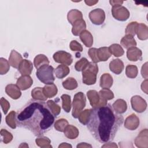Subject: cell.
Instances as JSON below:
<instances>
[{
	"mask_svg": "<svg viewBox=\"0 0 148 148\" xmlns=\"http://www.w3.org/2000/svg\"><path fill=\"white\" fill-rule=\"evenodd\" d=\"M147 83L148 82L147 79H145L144 81H143L141 84V89L146 94L148 93L147 92Z\"/></svg>",
	"mask_w": 148,
	"mask_h": 148,
	"instance_id": "obj_50",
	"label": "cell"
},
{
	"mask_svg": "<svg viewBox=\"0 0 148 148\" xmlns=\"http://www.w3.org/2000/svg\"><path fill=\"white\" fill-rule=\"evenodd\" d=\"M89 62L86 58H82L80 60L77 61L75 65V68L77 71H83L88 64Z\"/></svg>",
	"mask_w": 148,
	"mask_h": 148,
	"instance_id": "obj_45",
	"label": "cell"
},
{
	"mask_svg": "<svg viewBox=\"0 0 148 148\" xmlns=\"http://www.w3.org/2000/svg\"><path fill=\"white\" fill-rule=\"evenodd\" d=\"M72 145L68 143H65V142H64V143H61L59 146H58V147L60 148V147H72Z\"/></svg>",
	"mask_w": 148,
	"mask_h": 148,
	"instance_id": "obj_55",
	"label": "cell"
},
{
	"mask_svg": "<svg viewBox=\"0 0 148 148\" xmlns=\"http://www.w3.org/2000/svg\"><path fill=\"white\" fill-rule=\"evenodd\" d=\"M124 1H109V3L112 6L121 5L123 3Z\"/></svg>",
	"mask_w": 148,
	"mask_h": 148,
	"instance_id": "obj_51",
	"label": "cell"
},
{
	"mask_svg": "<svg viewBox=\"0 0 148 148\" xmlns=\"http://www.w3.org/2000/svg\"><path fill=\"white\" fill-rule=\"evenodd\" d=\"M108 48L111 54L117 57L122 56L124 53V51L121 46L117 43L112 44Z\"/></svg>",
	"mask_w": 148,
	"mask_h": 148,
	"instance_id": "obj_33",
	"label": "cell"
},
{
	"mask_svg": "<svg viewBox=\"0 0 148 148\" xmlns=\"http://www.w3.org/2000/svg\"><path fill=\"white\" fill-rule=\"evenodd\" d=\"M55 62L61 64L70 65L73 62L72 55L65 51L60 50L56 52L53 56Z\"/></svg>",
	"mask_w": 148,
	"mask_h": 148,
	"instance_id": "obj_8",
	"label": "cell"
},
{
	"mask_svg": "<svg viewBox=\"0 0 148 148\" xmlns=\"http://www.w3.org/2000/svg\"><path fill=\"white\" fill-rule=\"evenodd\" d=\"M113 77L108 73H103L100 77L99 86L102 88H109L113 85Z\"/></svg>",
	"mask_w": 148,
	"mask_h": 148,
	"instance_id": "obj_24",
	"label": "cell"
},
{
	"mask_svg": "<svg viewBox=\"0 0 148 148\" xmlns=\"http://www.w3.org/2000/svg\"><path fill=\"white\" fill-rule=\"evenodd\" d=\"M0 103H1V106L2 108L3 113L5 114H6L8 113V112L10 108L9 102L5 98L2 97L0 99Z\"/></svg>",
	"mask_w": 148,
	"mask_h": 148,
	"instance_id": "obj_48",
	"label": "cell"
},
{
	"mask_svg": "<svg viewBox=\"0 0 148 148\" xmlns=\"http://www.w3.org/2000/svg\"><path fill=\"white\" fill-rule=\"evenodd\" d=\"M120 44L127 49L132 47H136V42L134 37L130 35H125L123 36L120 40Z\"/></svg>",
	"mask_w": 148,
	"mask_h": 148,
	"instance_id": "obj_23",
	"label": "cell"
},
{
	"mask_svg": "<svg viewBox=\"0 0 148 148\" xmlns=\"http://www.w3.org/2000/svg\"><path fill=\"white\" fill-rule=\"evenodd\" d=\"M16 113L15 111H11L6 117L5 121L7 125L12 129H15L17 127L16 122Z\"/></svg>",
	"mask_w": 148,
	"mask_h": 148,
	"instance_id": "obj_37",
	"label": "cell"
},
{
	"mask_svg": "<svg viewBox=\"0 0 148 148\" xmlns=\"http://www.w3.org/2000/svg\"><path fill=\"white\" fill-rule=\"evenodd\" d=\"M86 28V21L82 18L76 20L72 25V33L75 36H79Z\"/></svg>",
	"mask_w": 148,
	"mask_h": 148,
	"instance_id": "obj_20",
	"label": "cell"
},
{
	"mask_svg": "<svg viewBox=\"0 0 148 148\" xmlns=\"http://www.w3.org/2000/svg\"><path fill=\"white\" fill-rule=\"evenodd\" d=\"M97 55L99 61H106L111 57L112 54L108 47H101L97 49Z\"/></svg>",
	"mask_w": 148,
	"mask_h": 148,
	"instance_id": "obj_30",
	"label": "cell"
},
{
	"mask_svg": "<svg viewBox=\"0 0 148 148\" xmlns=\"http://www.w3.org/2000/svg\"><path fill=\"white\" fill-rule=\"evenodd\" d=\"M64 132L65 136L69 139H76L79 134V131L77 127L74 125L69 124L65 128Z\"/></svg>",
	"mask_w": 148,
	"mask_h": 148,
	"instance_id": "obj_25",
	"label": "cell"
},
{
	"mask_svg": "<svg viewBox=\"0 0 148 148\" xmlns=\"http://www.w3.org/2000/svg\"><path fill=\"white\" fill-rule=\"evenodd\" d=\"M87 96L89 99L90 103L92 108L99 106L100 102V97L98 92L94 90H91L87 92Z\"/></svg>",
	"mask_w": 148,
	"mask_h": 148,
	"instance_id": "obj_19",
	"label": "cell"
},
{
	"mask_svg": "<svg viewBox=\"0 0 148 148\" xmlns=\"http://www.w3.org/2000/svg\"><path fill=\"white\" fill-rule=\"evenodd\" d=\"M139 23L136 21H132L129 23L126 27L125 32L126 35H130L132 36H135L136 34L138 27Z\"/></svg>",
	"mask_w": 148,
	"mask_h": 148,
	"instance_id": "obj_39",
	"label": "cell"
},
{
	"mask_svg": "<svg viewBox=\"0 0 148 148\" xmlns=\"http://www.w3.org/2000/svg\"><path fill=\"white\" fill-rule=\"evenodd\" d=\"M33 84V80L29 75H21L18 78L16 84L21 90H26Z\"/></svg>",
	"mask_w": 148,
	"mask_h": 148,
	"instance_id": "obj_14",
	"label": "cell"
},
{
	"mask_svg": "<svg viewBox=\"0 0 148 148\" xmlns=\"http://www.w3.org/2000/svg\"><path fill=\"white\" fill-rule=\"evenodd\" d=\"M98 72V65L94 62H89L82 71V82L86 85H92L96 83L97 75Z\"/></svg>",
	"mask_w": 148,
	"mask_h": 148,
	"instance_id": "obj_3",
	"label": "cell"
},
{
	"mask_svg": "<svg viewBox=\"0 0 148 148\" xmlns=\"http://www.w3.org/2000/svg\"><path fill=\"white\" fill-rule=\"evenodd\" d=\"M142 52L136 47H132L127 49V57L131 61H137L142 59Z\"/></svg>",
	"mask_w": 148,
	"mask_h": 148,
	"instance_id": "obj_16",
	"label": "cell"
},
{
	"mask_svg": "<svg viewBox=\"0 0 148 148\" xmlns=\"http://www.w3.org/2000/svg\"><path fill=\"white\" fill-rule=\"evenodd\" d=\"M138 68L135 65H128L125 68V75L129 78H135L138 75Z\"/></svg>",
	"mask_w": 148,
	"mask_h": 148,
	"instance_id": "obj_40",
	"label": "cell"
},
{
	"mask_svg": "<svg viewBox=\"0 0 148 148\" xmlns=\"http://www.w3.org/2000/svg\"><path fill=\"white\" fill-rule=\"evenodd\" d=\"M76 147L77 148H79V147H90V148H91L92 146L90 144L86 143V142H81V143H79L76 146Z\"/></svg>",
	"mask_w": 148,
	"mask_h": 148,
	"instance_id": "obj_52",
	"label": "cell"
},
{
	"mask_svg": "<svg viewBox=\"0 0 148 148\" xmlns=\"http://www.w3.org/2000/svg\"><path fill=\"white\" fill-rule=\"evenodd\" d=\"M86 98L82 92H79L75 94L72 102V115L73 118L77 119L80 113L86 106Z\"/></svg>",
	"mask_w": 148,
	"mask_h": 148,
	"instance_id": "obj_5",
	"label": "cell"
},
{
	"mask_svg": "<svg viewBox=\"0 0 148 148\" xmlns=\"http://www.w3.org/2000/svg\"><path fill=\"white\" fill-rule=\"evenodd\" d=\"M54 69L49 64L44 65L37 69L36 75L38 79L43 83L49 84L53 83L55 77L53 75Z\"/></svg>",
	"mask_w": 148,
	"mask_h": 148,
	"instance_id": "obj_4",
	"label": "cell"
},
{
	"mask_svg": "<svg viewBox=\"0 0 148 148\" xmlns=\"http://www.w3.org/2000/svg\"><path fill=\"white\" fill-rule=\"evenodd\" d=\"M28 147V145L26 143H22L20 146H19V147Z\"/></svg>",
	"mask_w": 148,
	"mask_h": 148,
	"instance_id": "obj_56",
	"label": "cell"
},
{
	"mask_svg": "<svg viewBox=\"0 0 148 148\" xmlns=\"http://www.w3.org/2000/svg\"><path fill=\"white\" fill-rule=\"evenodd\" d=\"M123 120V117L116 113L110 104H107L91 109L87 127L97 140L106 143L113 140Z\"/></svg>",
	"mask_w": 148,
	"mask_h": 148,
	"instance_id": "obj_2",
	"label": "cell"
},
{
	"mask_svg": "<svg viewBox=\"0 0 148 148\" xmlns=\"http://www.w3.org/2000/svg\"><path fill=\"white\" fill-rule=\"evenodd\" d=\"M5 92L8 96L13 99H17L21 95L20 89L17 84H8L5 87Z\"/></svg>",
	"mask_w": 148,
	"mask_h": 148,
	"instance_id": "obj_15",
	"label": "cell"
},
{
	"mask_svg": "<svg viewBox=\"0 0 148 148\" xmlns=\"http://www.w3.org/2000/svg\"><path fill=\"white\" fill-rule=\"evenodd\" d=\"M31 96L34 99L45 101H46L47 97L45 95L43 92V88L42 87H35L31 91Z\"/></svg>",
	"mask_w": 148,
	"mask_h": 148,
	"instance_id": "obj_32",
	"label": "cell"
},
{
	"mask_svg": "<svg viewBox=\"0 0 148 148\" xmlns=\"http://www.w3.org/2000/svg\"><path fill=\"white\" fill-rule=\"evenodd\" d=\"M83 18L82 13L77 9H72L69 10L67 14V19L68 22L72 25L73 24L78 20Z\"/></svg>",
	"mask_w": 148,
	"mask_h": 148,
	"instance_id": "obj_28",
	"label": "cell"
},
{
	"mask_svg": "<svg viewBox=\"0 0 148 148\" xmlns=\"http://www.w3.org/2000/svg\"><path fill=\"white\" fill-rule=\"evenodd\" d=\"M23 60V57L20 53L14 50H12L11 51L9 57V62L13 68H18Z\"/></svg>",
	"mask_w": 148,
	"mask_h": 148,
	"instance_id": "obj_18",
	"label": "cell"
},
{
	"mask_svg": "<svg viewBox=\"0 0 148 148\" xmlns=\"http://www.w3.org/2000/svg\"><path fill=\"white\" fill-rule=\"evenodd\" d=\"M70 49L73 51H83V47L80 43L75 40H73L69 44Z\"/></svg>",
	"mask_w": 148,
	"mask_h": 148,
	"instance_id": "obj_46",
	"label": "cell"
},
{
	"mask_svg": "<svg viewBox=\"0 0 148 148\" xmlns=\"http://www.w3.org/2000/svg\"><path fill=\"white\" fill-rule=\"evenodd\" d=\"M36 145L42 148H51L52 146L51 145L50 139L46 136H41L35 139Z\"/></svg>",
	"mask_w": 148,
	"mask_h": 148,
	"instance_id": "obj_36",
	"label": "cell"
},
{
	"mask_svg": "<svg viewBox=\"0 0 148 148\" xmlns=\"http://www.w3.org/2000/svg\"><path fill=\"white\" fill-rule=\"evenodd\" d=\"M46 103H47L50 112L54 115V117H57L60 113L61 108L54 101L48 100Z\"/></svg>",
	"mask_w": 148,
	"mask_h": 148,
	"instance_id": "obj_38",
	"label": "cell"
},
{
	"mask_svg": "<svg viewBox=\"0 0 148 148\" xmlns=\"http://www.w3.org/2000/svg\"><path fill=\"white\" fill-rule=\"evenodd\" d=\"M112 14L115 19L121 21H126L130 16L128 10L122 5L112 6Z\"/></svg>",
	"mask_w": 148,
	"mask_h": 148,
	"instance_id": "obj_6",
	"label": "cell"
},
{
	"mask_svg": "<svg viewBox=\"0 0 148 148\" xmlns=\"http://www.w3.org/2000/svg\"><path fill=\"white\" fill-rule=\"evenodd\" d=\"M88 17L92 24L99 25L102 24L105 20V13L103 9L97 8L91 10Z\"/></svg>",
	"mask_w": 148,
	"mask_h": 148,
	"instance_id": "obj_7",
	"label": "cell"
},
{
	"mask_svg": "<svg viewBox=\"0 0 148 148\" xmlns=\"http://www.w3.org/2000/svg\"><path fill=\"white\" fill-rule=\"evenodd\" d=\"M90 112H91V109H85L84 110H82L80 113L77 118L80 123H82L83 125H87L89 120Z\"/></svg>",
	"mask_w": 148,
	"mask_h": 148,
	"instance_id": "obj_41",
	"label": "cell"
},
{
	"mask_svg": "<svg viewBox=\"0 0 148 148\" xmlns=\"http://www.w3.org/2000/svg\"><path fill=\"white\" fill-rule=\"evenodd\" d=\"M43 92L47 98H53L58 92L57 86L54 83L45 85L43 87Z\"/></svg>",
	"mask_w": 148,
	"mask_h": 148,
	"instance_id": "obj_27",
	"label": "cell"
},
{
	"mask_svg": "<svg viewBox=\"0 0 148 148\" xmlns=\"http://www.w3.org/2000/svg\"><path fill=\"white\" fill-rule=\"evenodd\" d=\"M68 125V121L65 119H60L57 120L54 124L55 129L60 132H64L66 126Z\"/></svg>",
	"mask_w": 148,
	"mask_h": 148,
	"instance_id": "obj_42",
	"label": "cell"
},
{
	"mask_svg": "<svg viewBox=\"0 0 148 148\" xmlns=\"http://www.w3.org/2000/svg\"><path fill=\"white\" fill-rule=\"evenodd\" d=\"M141 75L145 79H147V62H145L141 68Z\"/></svg>",
	"mask_w": 148,
	"mask_h": 148,
	"instance_id": "obj_49",
	"label": "cell"
},
{
	"mask_svg": "<svg viewBox=\"0 0 148 148\" xmlns=\"http://www.w3.org/2000/svg\"><path fill=\"white\" fill-rule=\"evenodd\" d=\"M54 72L56 77L58 79H62L69 73L70 69L68 65L65 64H61L59 65L54 70Z\"/></svg>",
	"mask_w": 148,
	"mask_h": 148,
	"instance_id": "obj_26",
	"label": "cell"
},
{
	"mask_svg": "<svg viewBox=\"0 0 148 148\" xmlns=\"http://www.w3.org/2000/svg\"><path fill=\"white\" fill-rule=\"evenodd\" d=\"M49 64V60L48 58L44 54H40L37 55L34 60V65L37 69L40 66Z\"/></svg>",
	"mask_w": 148,
	"mask_h": 148,
	"instance_id": "obj_31",
	"label": "cell"
},
{
	"mask_svg": "<svg viewBox=\"0 0 148 148\" xmlns=\"http://www.w3.org/2000/svg\"><path fill=\"white\" fill-rule=\"evenodd\" d=\"M1 135L2 136V142L5 144H8L10 143L13 139V135L11 132H9L5 129H1L0 132Z\"/></svg>",
	"mask_w": 148,
	"mask_h": 148,
	"instance_id": "obj_44",
	"label": "cell"
},
{
	"mask_svg": "<svg viewBox=\"0 0 148 148\" xmlns=\"http://www.w3.org/2000/svg\"><path fill=\"white\" fill-rule=\"evenodd\" d=\"M102 147H117V145L115 143H106L103 146H101Z\"/></svg>",
	"mask_w": 148,
	"mask_h": 148,
	"instance_id": "obj_53",
	"label": "cell"
},
{
	"mask_svg": "<svg viewBox=\"0 0 148 148\" xmlns=\"http://www.w3.org/2000/svg\"><path fill=\"white\" fill-rule=\"evenodd\" d=\"M139 119L134 113L129 115L125 120L124 127L129 130H135L139 125Z\"/></svg>",
	"mask_w": 148,
	"mask_h": 148,
	"instance_id": "obj_11",
	"label": "cell"
},
{
	"mask_svg": "<svg viewBox=\"0 0 148 148\" xmlns=\"http://www.w3.org/2000/svg\"><path fill=\"white\" fill-rule=\"evenodd\" d=\"M112 107L116 113L122 114L127 110V104L124 99H118L112 104Z\"/></svg>",
	"mask_w": 148,
	"mask_h": 148,
	"instance_id": "obj_21",
	"label": "cell"
},
{
	"mask_svg": "<svg viewBox=\"0 0 148 148\" xmlns=\"http://www.w3.org/2000/svg\"><path fill=\"white\" fill-rule=\"evenodd\" d=\"M131 103L132 109L138 113H142L147 108L146 101L139 95L133 96L131 99Z\"/></svg>",
	"mask_w": 148,
	"mask_h": 148,
	"instance_id": "obj_9",
	"label": "cell"
},
{
	"mask_svg": "<svg viewBox=\"0 0 148 148\" xmlns=\"http://www.w3.org/2000/svg\"><path fill=\"white\" fill-rule=\"evenodd\" d=\"M54 116L46 103L42 101L29 100L16 115L17 126L30 131L40 136L53 128Z\"/></svg>",
	"mask_w": 148,
	"mask_h": 148,
	"instance_id": "obj_1",
	"label": "cell"
},
{
	"mask_svg": "<svg viewBox=\"0 0 148 148\" xmlns=\"http://www.w3.org/2000/svg\"><path fill=\"white\" fill-rule=\"evenodd\" d=\"M80 39L87 47H90L93 45V36L87 30H84L80 35Z\"/></svg>",
	"mask_w": 148,
	"mask_h": 148,
	"instance_id": "obj_22",
	"label": "cell"
},
{
	"mask_svg": "<svg viewBox=\"0 0 148 148\" xmlns=\"http://www.w3.org/2000/svg\"><path fill=\"white\" fill-rule=\"evenodd\" d=\"M139 39L142 40H147L148 38V28L147 26L143 23H139L136 32Z\"/></svg>",
	"mask_w": 148,
	"mask_h": 148,
	"instance_id": "obj_29",
	"label": "cell"
},
{
	"mask_svg": "<svg viewBox=\"0 0 148 148\" xmlns=\"http://www.w3.org/2000/svg\"><path fill=\"white\" fill-rule=\"evenodd\" d=\"M10 65L6 59L3 57L0 58V74L3 75L7 73L10 69Z\"/></svg>",
	"mask_w": 148,
	"mask_h": 148,
	"instance_id": "obj_43",
	"label": "cell"
},
{
	"mask_svg": "<svg viewBox=\"0 0 148 148\" xmlns=\"http://www.w3.org/2000/svg\"><path fill=\"white\" fill-rule=\"evenodd\" d=\"M98 94L100 97V102L98 107L106 105L107 101L114 98L113 92L109 88H102L99 91Z\"/></svg>",
	"mask_w": 148,
	"mask_h": 148,
	"instance_id": "obj_12",
	"label": "cell"
},
{
	"mask_svg": "<svg viewBox=\"0 0 148 148\" xmlns=\"http://www.w3.org/2000/svg\"><path fill=\"white\" fill-rule=\"evenodd\" d=\"M77 82L76 80L72 77L67 78L62 82V86L64 88L68 90H72L77 87Z\"/></svg>",
	"mask_w": 148,
	"mask_h": 148,
	"instance_id": "obj_34",
	"label": "cell"
},
{
	"mask_svg": "<svg viewBox=\"0 0 148 148\" xmlns=\"http://www.w3.org/2000/svg\"><path fill=\"white\" fill-rule=\"evenodd\" d=\"M98 0L97 1H94V0H92V1H90V0H86V1H84V2L86 3V4L87 5H88V6H93V5H95L96 3H98Z\"/></svg>",
	"mask_w": 148,
	"mask_h": 148,
	"instance_id": "obj_54",
	"label": "cell"
},
{
	"mask_svg": "<svg viewBox=\"0 0 148 148\" xmlns=\"http://www.w3.org/2000/svg\"><path fill=\"white\" fill-rule=\"evenodd\" d=\"M62 100V107L64 110L69 113L71 109V98L70 95L68 94H63L61 97Z\"/></svg>",
	"mask_w": 148,
	"mask_h": 148,
	"instance_id": "obj_35",
	"label": "cell"
},
{
	"mask_svg": "<svg viewBox=\"0 0 148 148\" xmlns=\"http://www.w3.org/2000/svg\"><path fill=\"white\" fill-rule=\"evenodd\" d=\"M124 68L123 62L119 59H114L110 61L109 64V69L114 73L116 75L120 74Z\"/></svg>",
	"mask_w": 148,
	"mask_h": 148,
	"instance_id": "obj_17",
	"label": "cell"
},
{
	"mask_svg": "<svg viewBox=\"0 0 148 148\" xmlns=\"http://www.w3.org/2000/svg\"><path fill=\"white\" fill-rule=\"evenodd\" d=\"M135 145L139 148L148 147V131L142 130L135 139Z\"/></svg>",
	"mask_w": 148,
	"mask_h": 148,
	"instance_id": "obj_10",
	"label": "cell"
},
{
	"mask_svg": "<svg viewBox=\"0 0 148 148\" xmlns=\"http://www.w3.org/2000/svg\"><path fill=\"white\" fill-rule=\"evenodd\" d=\"M88 54L90 56V57L91 58V59L92 60V62H95V63H97L100 62L98 57V55H97V48H91L88 50Z\"/></svg>",
	"mask_w": 148,
	"mask_h": 148,
	"instance_id": "obj_47",
	"label": "cell"
},
{
	"mask_svg": "<svg viewBox=\"0 0 148 148\" xmlns=\"http://www.w3.org/2000/svg\"><path fill=\"white\" fill-rule=\"evenodd\" d=\"M17 69L21 75H30L33 69L32 62L29 60L23 59Z\"/></svg>",
	"mask_w": 148,
	"mask_h": 148,
	"instance_id": "obj_13",
	"label": "cell"
}]
</instances>
